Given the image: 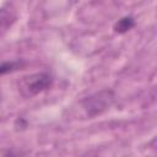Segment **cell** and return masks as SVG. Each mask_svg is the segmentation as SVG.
I'll return each instance as SVG.
<instances>
[{
	"instance_id": "3",
	"label": "cell",
	"mask_w": 157,
	"mask_h": 157,
	"mask_svg": "<svg viewBox=\"0 0 157 157\" xmlns=\"http://www.w3.org/2000/svg\"><path fill=\"white\" fill-rule=\"evenodd\" d=\"M134 26H135V18L132 16H125V17H121L120 20H118V22H115L113 29L118 34H124V33L129 32Z\"/></svg>"
},
{
	"instance_id": "1",
	"label": "cell",
	"mask_w": 157,
	"mask_h": 157,
	"mask_svg": "<svg viewBox=\"0 0 157 157\" xmlns=\"http://www.w3.org/2000/svg\"><path fill=\"white\" fill-rule=\"evenodd\" d=\"M53 85V76L47 71L34 72L22 76L17 81V90L23 98H32Z\"/></svg>"
},
{
	"instance_id": "4",
	"label": "cell",
	"mask_w": 157,
	"mask_h": 157,
	"mask_svg": "<svg viewBox=\"0 0 157 157\" xmlns=\"http://www.w3.org/2000/svg\"><path fill=\"white\" fill-rule=\"evenodd\" d=\"M25 61L23 60H11V61H4L0 66V72L1 75L9 74V72H13L17 71L20 69H22L25 66Z\"/></svg>"
},
{
	"instance_id": "2",
	"label": "cell",
	"mask_w": 157,
	"mask_h": 157,
	"mask_svg": "<svg viewBox=\"0 0 157 157\" xmlns=\"http://www.w3.org/2000/svg\"><path fill=\"white\" fill-rule=\"evenodd\" d=\"M114 102V92L112 90H101L81 101V107L88 118H94L104 113Z\"/></svg>"
}]
</instances>
